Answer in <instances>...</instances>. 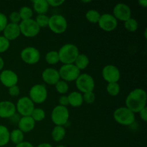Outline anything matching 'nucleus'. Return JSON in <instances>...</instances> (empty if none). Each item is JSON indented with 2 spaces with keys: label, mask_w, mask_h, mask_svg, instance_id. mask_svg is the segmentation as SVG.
<instances>
[{
  "label": "nucleus",
  "mask_w": 147,
  "mask_h": 147,
  "mask_svg": "<svg viewBox=\"0 0 147 147\" xmlns=\"http://www.w3.org/2000/svg\"><path fill=\"white\" fill-rule=\"evenodd\" d=\"M113 15L117 20L125 22L131 17V9L127 4L119 3L113 8Z\"/></svg>",
  "instance_id": "obj_14"
},
{
  "label": "nucleus",
  "mask_w": 147,
  "mask_h": 147,
  "mask_svg": "<svg viewBox=\"0 0 147 147\" xmlns=\"http://www.w3.org/2000/svg\"><path fill=\"white\" fill-rule=\"evenodd\" d=\"M124 27L127 31L134 32H136L138 30L139 23H138L137 20L131 17L130 19L124 22Z\"/></svg>",
  "instance_id": "obj_28"
},
{
  "label": "nucleus",
  "mask_w": 147,
  "mask_h": 147,
  "mask_svg": "<svg viewBox=\"0 0 147 147\" xmlns=\"http://www.w3.org/2000/svg\"><path fill=\"white\" fill-rule=\"evenodd\" d=\"M59 103H60V106H64V107H67V106L69 105L67 96H60V98H59Z\"/></svg>",
  "instance_id": "obj_40"
},
{
  "label": "nucleus",
  "mask_w": 147,
  "mask_h": 147,
  "mask_svg": "<svg viewBox=\"0 0 147 147\" xmlns=\"http://www.w3.org/2000/svg\"><path fill=\"white\" fill-rule=\"evenodd\" d=\"M10 141V132L3 125H0V146L7 145Z\"/></svg>",
  "instance_id": "obj_25"
},
{
  "label": "nucleus",
  "mask_w": 147,
  "mask_h": 147,
  "mask_svg": "<svg viewBox=\"0 0 147 147\" xmlns=\"http://www.w3.org/2000/svg\"><path fill=\"white\" fill-rule=\"evenodd\" d=\"M47 1L49 6H51L53 7H59V6H61L62 4L65 3L64 0H47Z\"/></svg>",
  "instance_id": "obj_39"
},
{
  "label": "nucleus",
  "mask_w": 147,
  "mask_h": 147,
  "mask_svg": "<svg viewBox=\"0 0 147 147\" xmlns=\"http://www.w3.org/2000/svg\"><path fill=\"white\" fill-rule=\"evenodd\" d=\"M20 57L24 63L28 65H34L40 60V53L34 47H27L22 50Z\"/></svg>",
  "instance_id": "obj_11"
},
{
  "label": "nucleus",
  "mask_w": 147,
  "mask_h": 147,
  "mask_svg": "<svg viewBox=\"0 0 147 147\" xmlns=\"http://www.w3.org/2000/svg\"><path fill=\"white\" fill-rule=\"evenodd\" d=\"M48 27L53 32L62 34L67 30V22L63 15L54 14L49 19Z\"/></svg>",
  "instance_id": "obj_6"
},
{
  "label": "nucleus",
  "mask_w": 147,
  "mask_h": 147,
  "mask_svg": "<svg viewBox=\"0 0 147 147\" xmlns=\"http://www.w3.org/2000/svg\"><path fill=\"white\" fill-rule=\"evenodd\" d=\"M20 89L17 85L9 88V90H8L9 94V96H13V97L18 96L19 94H20Z\"/></svg>",
  "instance_id": "obj_38"
},
{
  "label": "nucleus",
  "mask_w": 147,
  "mask_h": 147,
  "mask_svg": "<svg viewBox=\"0 0 147 147\" xmlns=\"http://www.w3.org/2000/svg\"><path fill=\"white\" fill-rule=\"evenodd\" d=\"M83 101L86 102L88 104H91L96 100V95L93 92H88L83 93Z\"/></svg>",
  "instance_id": "obj_35"
},
{
  "label": "nucleus",
  "mask_w": 147,
  "mask_h": 147,
  "mask_svg": "<svg viewBox=\"0 0 147 147\" xmlns=\"http://www.w3.org/2000/svg\"><path fill=\"white\" fill-rule=\"evenodd\" d=\"M10 46V42L4 36H0V53L7 51Z\"/></svg>",
  "instance_id": "obj_34"
},
{
  "label": "nucleus",
  "mask_w": 147,
  "mask_h": 147,
  "mask_svg": "<svg viewBox=\"0 0 147 147\" xmlns=\"http://www.w3.org/2000/svg\"><path fill=\"white\" fill-rule=\"evenodd\" d=\"M69 105L73 107H79L83 103V95L80 92H72L67 96Z\"/></svg>",
  "instance_id": "obj_20"
},
{
  "label": "nucleus",
  "mask_w": 147,
  "mask_h": 147,
  "mask_svg": "<svg viewBox=\"0 0 147 147\" xmlns=\"http://www.w3.org/2000/svg\"><path fill=\"white\" fill-rule=\"evenodd\" d=\"M3 32H4L3 36L9 42L11 40H16L21 34L19 24H14V23H8Z\"/></svg>",
  "instance_id": "obj_18"
},
{
  "label": "nucleus",
  "mask_w": 147,
  "mask_h": 147,
  "mask_svg": "<svg viewBox=\"0 0 147 147\" xmlns=\"http://www.w3.org/2000/svg\"><path fill=\"white\" fill-rule=\"evenodd\" d=\"M107 93L111 96H116L120 93V86L118 83H109L106 87Z\"/></svg>",
  "instance_id": "obj_31"
},
{
  "label": "nucleus",
  "mask_w": 147,
  "mask_h": 147,
  "mask_svg": "<svg viewBox=\"0 0 147 147\" xmlns=\"http://www.w3.org/2000/svg\"><path fill=\"white\" fill-rule=\"evenodd\" d=\"M18 76L15 72L10 70H4L0 74V81L5 87L10 88L16 86L18 83Z\"/></svg>",
  "instance_id": "obj_15"
},
{
  "label": "nucleus",
  "mask_w": 147,
  "mask_h": 147,
  "mask_svg": "<svg viewBox=\"0 0 147 147\" xmlns=\"http://www.w3.org/2000/svg\"><path fill=\"white\" fill-rule=\"evenodd\" d=\"M60 78L65 82L76 81L80 76V70L74 64L63 65L58 70Z\"/></svg>",
  "instance_id": "obj_7"
},
{
  "label": "nucleus",
  "mask_w": 147,
  "mask_h": 147,
  "mask_svg": "<svg viewBox=\"0 0 147 147\" xmlns=\"http://www.w3.org/2000/svg\"><path fill=\"white\" fill-rule=\"evenodd\" d=\"M49 19H50V17L46 14H38L36 17L34 21L36 22L40 28V27H48Z\"/></svg>",
  "instance_id": "obj_32"
},
{
  "label": "nucleus",
  "mask_w": 147,
  "mask_h": 147,
  "mask_svg": "<svg viewBox=\"0 0 147 147\" xmlns=\"http://www.w3.org/2000/svg\"><path fill=\"white\" fill-rule=\"evenodd\" d=\"M35 121L31 116H22L18 121V129L23 133H29L34 129Z\"/></svg>",
  "instance_id": "obj_19"
},
{
  "label": "nucleus",
  "mask_w": 147,
  "mask_h": 147,
  "mask_svg": "<svg viewBox=\"0 0 147 147\" xmlns=\"http://www.w3.org/2000/svg\"><path fill=\"white\" fill-rule=\"evenodd\" d=\"M56 147H66L65 146H63V145H59V146H57Z\"/></svg>",
  "instance_id": "obj_46"
},
{
  "label": "nucleus",
  "mask_w": 147,
  "mask_h": 147,
  "mask_svg": "<svg viewBox=\"0 0 147 147\" xmlns=\"http://www.w3.org/2000/svg\"><path fill=\"white\" fill-rule=\"evenodd\" d=\"M20 27V33L23 36L29 38L34 37L40 33V28L34 20L30 19L27 20H22L21 22L19 24Z\"/></svg>",
  "instance_id": "obj_4"
},
{
  "label": "nucleus",
  "mask_w": 147,
  "mask_h": 147,
  "mask_svg": "<svg viewBox=\"0 0 147 147\" xmlns=\"http://www.w3.org/2000/svg\"><path fill=\"white\" fill-rule=\"evenodd\" d=\"M43 81L49 85H55L60 80L58 70L53 67H47L42 73Z\"/></svg>",
  "instance_id": "obj_16"
},
{
  "label": "nucleus",
  "mask_w": 147,
  "mask_h": 147,
  "mask_svg": "<svg viewBox=\"0 0 147 147\" xmlns=\"http://www.w3.org/2000/svg\"><path fill=\"white\" fill-rule=\"evenodd\" d=\"M89 63H90V60L87 55L84 54H79L77 58L75 60L74 65L80 71V70L86 69L88 66Z\"/></svg>",
  "instance_id": "obj_23"
},
{
  "label": "nucleus",
  "mask_w": 147,
  "mask_h": 147,
  "mask_svg": "<svg viewBox=\"0 0 147 147\" xmlns=\"http://www.w3.org/2000/svg\"><path fill=\"white\" fill-rule=\"evenodd\" d=\"M9 18L11 23H14V24H19L22 21L18 11H12V12L9 14Z\"/></svg>",
  "instance_id": "obj_36"
},
{
  "label": "nucleus",
  "mask_w": 147,
  "mask_h": 147,
  "mask_svg": "<svg viewBox=\"0 0 147 147\" xmlns=\"http://www.w3.org/2000/svg\"><path fill=\"white\" fill-rule=\"evenodd\" d=\"M16 106L12 102L4 100L0 102V118L10 119L16 113Z\"/></svg>",
  "instance_id": "obj_17"
},
{
  "label": "nucleus",
  "mask_w": 147,
  "mask_h": 147,
  "mask_svg": "<svg viewBox=\"0 0 147 147\" xmlns=\"http://www.w3.org/2000/svg\"><path fill=\"white\" fill-rule=\"evenodd\" d=\"M99 27L106 32H111L116 30L118 26V20L111 14H103L100 15L98 22Z\"/></svg>",
  "instance_id": "obj_12"
},
{
  "label": "nucleus",
  "mask_w": 147,
  "mask_h": 147,
  "mask_svg": "<svg viewBox=\"0 0 147 147\" xmlns=\"http://www.w3.org/2000/svg\"><path fill=\"white\" fill-rule=\"evenodd\" d=\"M52 138L56 142H59L63 140L66 134L65 128L62 126H55L52 131Z\"/></svg>",
  "instance_id": "obj_22"
},
{
  "label": "nucleus",
  "mask_w": 147,
  "mask_h": 147,
  "mask_svg": "<svg viewBox=\"0 0 147 147\" xmlns=\"http://www.w3.org/2000/svg\"><path fill=\"white\" fill-rule=\"evenodd\" d=\"M55 89L60 94H65L69 90V86L67 82L60 80L55 85Z\"/></svg>",
  "instance_id": "obj_33"
},
{
  "label": "nucleus",
  "mask_w": 147,
  "mask_h": 147,
  "mask_svg": "<svg viewBox=\"0 0 147 147\" xmlns=\"http://www.w3.org/2000/svg\"><path fill=\"white\" fill-rule=\"evenodd\" d=\"M15 147H34V146L29 142H22V143L16 145Z\"/></svg>",
  "instance_id": "obj_42"
},
{
  "label": "nucleus",
  "mask_w": 147,
  "mask_h": 147,
  "mask_svg": "<svg viewBox=\"0 0 147 147\" xmlns=\"http://www.w3.org/2000/svg\"><path fill=\"white\" fill-rule=\"evenodd\" d=\"M147 95L144 89L136 88L130 92L126 99V107L133 113H139L146 107Z\"/></svg>",
  "instance_id": "obj_1"
},
{
  "label": "nucleus",
  "mask_w": 147,
  "mask_h": 147,
  "mask_svg": "<svg viewBox=\"0 0 147 147\" xmlns=\"http://www.w3.org/2000/svg\"><path fill=\"white\" fill-rule=\"evenodd\" d=\"M139 4L141 7H144V8L147 7V1L146 0H139Z\"/></svg>",
  "instance_id": "obj_43"
},
{
  "label": "nucleus",
  "mask_w": 147,
  "mask_h": 147,
  "mask_svg": "<svg viewBox=\"0 0 147 147\" xmlns=\"http://www.w3.org/2000/svg\"><path fill=\"white\" fill-rule=\"evenodd\" d=\"M102 76L109 83H118L121 78L119 69L113 65H107L102 70Z\"/></svg>",
  "instance_id": "obj_13"
},
{
  "label": "nucleus",
  "mask_w": 147,
  "mask_h": 147,
  "mask_svg": "<svg viewBox=\"0 0 147 147\" xmlns=\"http://www.w3.org/2000/svg\"><path fill=\"white\" fill-rule=\"evenodd\" d=\"M76 88L82 93L93 92L95 81L93 78L87 73L80 74L76 80Z\"/></svg>",
  "instance_id": "obj_8"
},
{
  "label": "nucleus",
  "mask_w": 147,
  "mask_h": 147,
  "mask_svg": "<svg viewBox=\"0 0 147 147\" xmlns=\"http://www.w3.org/2000/svg\"><path fill=\"white\" fill-rule=\"evenodd\" d=\"M139 116H140L141 119L144 121V122L147 121V108L145 107L142 110H141L139 112Z\"/></svg>",
  "instance_id": "obj_41"
},
{
  "label": "nucleus",
  "mask_w": 147,
  "mask_h": 147,
  "mask_svg": "<svg viewBox=\"0 0 147 147\" xmlns=\"http://www.w3.org/2000/svg\"><path fill=\"white\" fill-rule=\"evenodd\" d=\"M83 3H87V2H90V1H83Z\"/></svg>",
  "instance_id": "obj_47"
},
{
  "label": "nucleus",
  "mask_w": 147,
  "mask_h": 147,
  "mask_svg": "<svg viewBox=\"0 0 147 147\" xmlns=\"http://www.w3.org/2000/svg\"><path fill=\"white\" fill-rule=\"evenodd\" d=\"M31 117L35 122L42 121L45 118V112L40 108H34L31 115Z\"/></svg>",
  "instance_id": "obj_29"
},
{
  "label": "nucleus",
  "mask_w": 147,
  "mask_h": 147,
  "mask_svg": "<svg viewBox=\"0 0 147 147\" xmlns=\"http://www.w3.org/2000/svg\"><path fill=\"white\" fill-rule=\"evenodd\" d=\"M60 62L63 65L73 64L79 55V50L76 45L73 44H65L60 47L57 52Z\"/></svg>",
  "instance_id": "obj_2"
},
{
  "label": "nucleus",
  "mask_w": 147,
  "mask_h": 147,
  "mask_svg": "<svg viewBox=\"0 0 147 147\" xmlns=\"http://www.w3.org/2000/svg\"><path fill=\"white\" fill-rule=\"evenodd\" d=\"M69 113L68 109L67 107H64L58 105L53 109L51 113V119L55 126H63L68 121Z\"/></svg>",
  "instance_id": "obj_5"
},
{
  "label": "nucleus",
  "mask_w": 147,
  "mask_h": 147,
  "mask_svg": "<svg viewBox=\"0 0 147 147\" xmlns=\"http://www.w3.org/2000/svg\"><path fill=\"white\" fill-rule=\"evenodd\" d=\"M24 133L19 129H14L10 132V141L15 145L24 142Z\"/></svg>",
  "instance_id": "obj_24"
},
{
  "label": "nucleus",
  "mask_w": 147,
  "mask_h": 147,
  "mask_svg": "<svg viewBox=\"0 0 147 147\" xmlns=\"http://www.w3.org/2000/svg\"><path fill=\"white\" fill-rule=\"evenodd\" d=\"M29 96L33 103L41 104L47 99V90L44 85L36 84L30 88Z\"/></svg>",
  "instance_id": "obj_9"
},
{
  "label": "nucleus",
  "mask_w": 147,
  "mask_h": 147,
  "mask_svg": "<svg viewBox=\"0 0 147 147\" xmlns=\"http://www.w3.org/2000/svg\"><path fill=\"white\" fill-rule=\"evenodd\" d=\"M18 12L19 14H20V18H21L22 21V20H27L32 19L33 15L32 9L29 7H22Z\"/></svg>",
  "instance_id": "obj_30"
},
{
  "label": "nucleus",
  "mask_w": 147,
  "mask_h": 147,
  "mask_svg": "<svg viewBox=\"0 0 147 147\" xmlns=\"http://www.w3.org/2000/svg\"><path fill=\"white\" fill-rule=\"evenodd\" d=\"M86 20L89 22L92 23V24H96L98 23L99 21V19L100 17V14L95 9H90L87 11L86 14Z\"/></svg>",
  "instance_id": "obj_27"
},
{
  "label": "nucleus",
  "mask_w": 147,
  "mask_h": 147,
  "mask_svg": "<svg viewBox=\"0 0 147 147\" xmlns=\"http://www.w3.org/2000/svg\"><path fill=\"white\" fill-rule=\"evenodd\" d=\"M4 61L3 60L2 57L0 56V71L2 70V69L4 68Z\"/></svg>",
  "instance_id": "obj_44"
},
{
  "label": "nucleus",
  "mask_w": 147,
  "mask_h": 147,
  "mask_svg": "<svg viewBox=\"0 0 147 147\" xmlns=\"http://www.w3.org/2000/svg\"><path fill=\"white\" fill-rule=\"evenodd\" d=\"M7 24H8V20H7V16L3 13L0 12V32L4 31Z\"/></svg>",
  "instance_id": "obj_37"
},
{
  "label": "nucleus",
  "mask_w": 147,
  "mask_h": 147,
  "mask_svg": "<svg viewBox=\"0 0 147 147\" xmlns=\"http://www.w3.org/2000/svg\"><path fill=\"white\" fill-rule=\"evenodd\" d=\"M45 60L49 65H56L60 62V58H59V55L57 51H52L48 52L45 55Z\"/></svg>",
  "instance_id": "obj_26"
},
{
  "label": "nucleus",
  "mask_w": 147,
  "mask_h": 147,
  "mask_svg": "<svg viewBox=\"0 0 147 147\" xmlns=\"http://www.w3.org/2000/svg\"><path fill=\"white\" fill-rule=\"evenodd\" d=\"M113 118L118 123L124 126H131L135 121L134 113L126 107H120L116 109Z\"/></svg>",
  "instance_id": "obj_3"
},
{
  "label": "nucleus",
  "mask_w": 147,
  "mask_h": 147,
  "mask_svg": "<svg viewBox=\"0 0 147 147\" xmlns=\"http://www.w3.org/2000/svg\"><path fill=\"white\" fill-rule=\"evenodd\" d=\"M16 110L22 116H31L34 109V104L27 96L20 98L16 105Z\"/></svg>",
  "instance_id": "obj_10"
},
{
  "label": "nucleus",
  "mask_w": 147,
  "mask_h": 147,
  "mask_svg": "<svg viewBox=\"0 0 147 147\" xmlns=\"http://www.w3.org/2000/svg\"><path fill=\"white\" fill-rule=\"evenodd\" d=\"M37 147H53L52 145H50L48 143H42L40 144H39Z\"/></svg>",
  "instance_id": "obj_45"
},
{
  "label": "nucleus",
  "mask_w": 147,
  "mask_h": 147,
  "mask_svg": "<svg viewBox=\"0 0 147 147\" xmlns=\"http://www.w3.org/2000/svg\"><path fill=\"white\" fill-rule=\"evenodd\" d=\"M32 3L33 9L37 14H45L48 11L50 6L47 0H35Z\"/></svg>",
  "instance_id": "obj_21"
}]
</instances>
